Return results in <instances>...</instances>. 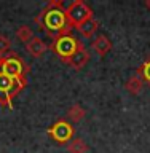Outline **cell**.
Wrapping results in <instances>:
<instances>
[{"label":"cell","mask_w":150,"mask_h":153,"mask_svg":"<svg viewBox=\"0 0 150 153\" xmlns=\"http://www.w3.org/2000/svg\"><path fill=\"white\" fill-rule=\"evenodd\" d=\"M34 22L50 38L56 40L61 35L70 33V26L66 18V7L61 0H50L46 7L34 18Z\"/></svg>","instance_id":"cell-1"},{"label":"cell","mask_w":150,"mask_h":153,"mask_svg":"<svg viewBox=\"0 0 150 153\" xmlns=\"http://www.w3.org/2000/svg\"><path fill=\"white\" fill-rule=\"evenodd\" d=\"M27 86V81H19L0 70V105L13 108V99Z\"/></svg>","instance_id":"cell-2"},{"label":"cell","mask_w":150,"mask_h":153,"mask_svg":"<svg viewBox=\"0 0 150 153\" xmlns=\"http://www.w3.org/2000/svg\"><path fill=\"white\" fill-rule=\"evenodd\" d=\"M83 46L85 45L78 40V38H75L72 33H67V35H61V37H57L56 40H53V43L50 45V50L54 53L62 62H67L80 48H83Z\"/></svg>","instance_id":"cell-3"},{"label":"cell","mask_w":150,"mask_h":153,"mask_svg":"<svg viewBox=\"0 0 150 153\" xmlns=\"http://www.w3.org/2000/svg\"><path fill=\"white\" fill-rule=\"evenodd\" d=\"M66 18L70 27H78L81 24L91 21L94 18V11L83 0H74L66 7Z\"/></svg>","instance_id":"cell-4"},{"label":"cell","mask_w":150,"mask_h":153,"mask_svg":"<svg viewBox=\"0 0 150 153\" xmlns=\"http://www.w3.org/2000/svg\"><path fill=\"white\" fill-rule=\"evenodd\" d=\"M0 70H3L5 74L11 75L13 78H16L19 81H27L26 76L29 72V65L26 64V61L21 56L13 51L2 56V59H0Z\"/></svg>","instance_id":"cell-5"},{"label":"cell","mask_w":150,"mask_h":153,"mask_svg":"<svg viewBox=\"0 0 150 153\" xmlns=\"http://www.w3.org/2000/svg\"><path fill=\"white\" fill-rule=\"evenodd\" d=\"M46 132L56 143H67L75 137V128L72 126V123L66 118L56 120Z\"/></svg>","instance_id":"cell-6"},{"label":"cell","mask_w":150,"mask_h":153,"mask_svg":"<svg viewBox=\"0 0 150 153\" xmlns=\"http://www.w3.org/2000/svg\"><path fill=\"white\" fill-rule=\"evenodd\" d=\"M91 50H93L99 57H105L110 51H112V42L109 40L107 35L101 33V35H98L93 42H91Z\"/></svg>","instance_id":"cell-7"},{"label":"cell","mask_w":150,"mask_h":153,"mask_svg":"<svg viewBox=\"0 0 150 153\" xmlns=\"http://www.w3.org/2000/svg\"><path fill=\"white\" fill-rule=\"evenodd\" d=\"M48 48H50V46H48L46 43L43 42L42 38H38V37H34L29 43H26V51L32 57H35V59H37V57H42L48 51Z\"/></svg>","instance_id":"cell-8"},{"label":"cell","mask_w":150,"mask_h":153,"mask_svg":"<svg viewBox=\"0 0 150 153\" xmlns=\"http://www.w3.org/2000/svg\"><path fill=\"white\" fill-rule=\"evenodd\" d=\"M88 61H90V53L83 46V48H80V50L77 51L75 54L66 62V64H69V67H72L74 70H81L86 64H88Z\"/></svg>","instance_id":"cell-9"},{"label":"cell","mask_w":150,"mask_h":153,"mask_svg":"<svg viewBox=\"0 0 150 153\" xmlns=\"http://www.w3.org/2000/svg\"><path fill=\"white\" fill-rule=\"evenodd\" d=\"M98 29H99V21H98L96 18H93L91 21H88V22H85V24H81V26H78V27H77V30H78L85 38H93L94 33L98 32Z\"/></svg>","instance_id":"cell-10"},{"label":"cell","mask_w":150,"mask_h":153,"mask_svg":"<svg viewBox=\"0 0 150 153\" xmlns=\"http://www.w3.org/2000/svg\"><path fill=\"white\" fill-rule=\"evenodd\" d=\"M142 88H144V81L139 78L137 75L129 76V80L125 83V89H126L129 94H133V96H139L142 93Z\"/></svg>","instance_id":"cell-11"},{"label":"cell","mask_w":150,"mask_h":153,"mask_svg":"<svg viewBox=\"0 0 150 153\" xmlns=\"http://www.w3.org/2000/svg\"><path fill=\"white\" fill-rule=\"evenodd\" d=\"M85 115H86V110L81 107L80 104H74V105H70L69 110H67V113H66V117L69 121L72 123H80L81 120L85 118Z\"/></svg>","instance_id":"cell-12"},{"label":"cell","mask_w":150,"mask_h":153,"mask_svg":"<svg viewBox=\"0 0 150 153\" xmlns=\"http://www.w3.org/2000/svg\"><path fill=\"white\" fill-rule=\"evenodd\" d=\"M67 152L69 153H88V145L81 137H74L67 143Z\"/></svg>","instance_id":"cell-13"},{"label":"cell","mask_w":150,"mask_h":153,"mask_svg":"<svg viewBox=\"0 0 150 153\" xmlns=\"http://www.w3.org/2000/svg\"><path fill=\"white\" fill-rule=\"evenodd\" d=\"M137 76L144 81V85L150 86V56L137 67Z\"/></svg>","instance_id":"cell-14"},{"label":"cell","mask_w":150,"mask_h":153,"mask_svg":"<svg viewBox=\"0 0 150 153\" xmlns=\"http://www.w3.org/2000/svg\"><path fill=\"white\" fill-rule=\"evenodd\" d=\"M16 38L21 43H29L34 38V30L31 26H19L16 29Z\"/></svg>","instance_id":"cell-15"},{"label":"cell","mask_w":150,"mask_h":153,"mask_svg":"<svg viewBox=\"0 0 150 153\" xmlns=\"http://www.w3.org/2000/svg\"><path fill=\"white\" fill-rule=\"evenodd\" d=\"M10 50H11V42H10L5 35H0V56L8 54Z\"/></svg>","instance_id":"cell-16"},{"label":"cell","mask_w":150,"mask_h":153,"mask_svg":"<svg viewBox=\"0 0 150 153\" xmlns=\"http://www.w3.org/2000/svg\"><path fill=\"white\" fill-rule=\"evenodd\" d=\"M144 7H146L149 11H150V0H146V2H144Z\"/></svg>","instance_id":"cell-17"},{"label":"cell","mask_w":150,"mask_h":153,"mask_svg":"<svg viewBox=\"0 0 150 153\" xmlns=\"http://www.w3.org/2000/svg\"><path fill=\"white\" fill-rule=\"evenodd\" d=\"M0 59H2V56H0Z\"/></svg>","instance_id":"cell-18"}]
</instances>
